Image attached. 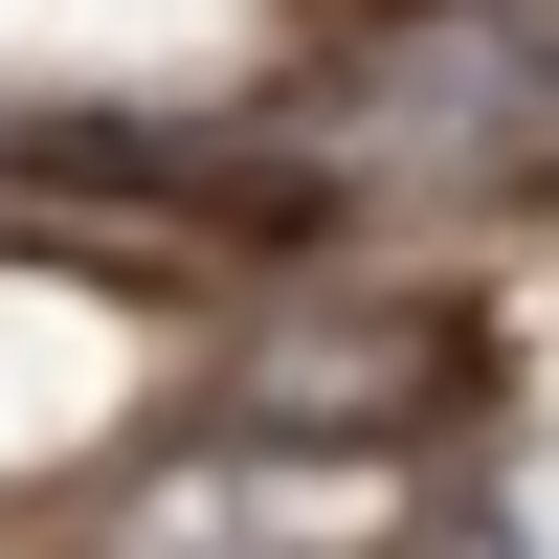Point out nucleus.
Listing matches in <instances>:
<instances>
[{
  "label": "nucleus",
  "instance_id": "f257e3e1",
  "mask_svg": "<svg viewBox=\"0 0 559 559\" xmlns=\"http://www.w3.org/2000/svg\"><path fill=\"white\" fill-rule=\"evenodd\" d=\"M313 202H537L559 179V0H403L358 68L292 90Z\"/></svg>",
  "mask_w": 559,
  "mask_h": 559
}]
</instances>
